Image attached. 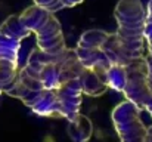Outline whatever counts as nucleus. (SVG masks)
<instances>
[{
    "mask_svg": "<svg viewBox=\"0 0 152 142\" xmlns=\"http://www.w3.org/2000/svg\"><path fill=\"white\" fill-rule=\"evenodd\" d=\"M115 36L132 59L143 58L146 10L140 0H120L115 6Z\"/></svg>",
    "mask_w": 152,
    "mask_h": 142,
    "instance_id": "1",
    "label": "nucleus"
},
{
    "mask_svg": "<svg viewBox=\"0 0 152 142\" xmlns=\"http://www.w3.org/2000/svg\"><path fill=\"white\" fill-rule=\"evenodd\" d=\"M108 86L121 92L127 101L133 102L140 110L146 108L152 99V92L146 79L145 56L127 65H112L108 71Z\"/></svg>",
    "mask_w": 152,
    "mask_h": 142,
    "instance_id": "2",
    "label": "nucleus"
},
{
    "mask_svg": "<svg viewBox=\"0 0 152 142\" xmlns=\"http://www.w3.org/2000/svg\"><path fill=\"white\" fill-rule=\"evenodd\" d=\"M21 22L36 34L37 47L49 55H58L66 49L62 27L55 13L37 4L27 7L19 15Z\"/></svg>",
    "mask_w": 152,
    "mask_h": 142,
    "instance_id": "3",
    "label": "nucleus"
},
{
    "mask_svg": "<svg viewBox=\"0 0 152 142\" xmlns=\"http://www.w3.org/2000/svg\"><path fill=\"white\" fill-rule=\"evenodd\" d=\"M112 121L121 142H146L148 127L140 118V108L133 102L118 104L112 111Z\"/></svg>",
    "mask_w": 152,
    "mask_h": 142,
    "instance_id": "4",
    "label": "nucleus"
},
{
    "mask_svg": "<svg viewBox=\"0 0 152 142\" xmlns=\"http://www.w3.org/2000/svg\"><path fill=\"white\" fill-rule=\"evenodd\" d=\"M21 40H15L0 34V88L4 92L18 74V52Z\"/></svg>",
    "mask_w": 152,
    "mask_h": 142,
    "instance_id": "5",
    "label": "nucleus"
},
{
    "mask_svg": "<svg viewBox=\"0 0 152 142\" xmlns=\"http://www.w3.org/2000/svg\"><path fill=\"white\" fill-rule=\"evenodd\" d=\"M58 101H59V108H61V116L62 118H66L68 121L74 118L80 113V105H81V86L78 80L68 82L56 89Z\"/></svg>",
    "mask_w": 152,
    "mask_h": 142,
    "instance_id": "6",
    "label": "nucleus"
},
{
    "mask_svg": "<svg viewBox=\"0 0 152 142\" xmlns=\"http://www.w3.org/2000/svg\"><path fill=\"white\" fill-rule=\"evenodd\" d=\"M108 71L102 68H83L80 74V86L83 95L101 96L108 89Z\"/></svg>",
    "mask_w": 152,
    "mask_h": 142,
    "instance_id": "7",
    "label": "nucleus"
},
{
    "mask_svg": "<svg viewBox=\"0 0 152 142\" xmlns=\"http://www.w3.org/2000/svg\"><path fill=\"white\" fill-rule=\"evenodd\" d=\"M68 123V136L74 142H87L92 138L93 124L86 116L78 113Z\"/></svg>",
    "mask_w": 152,
    "mask_h": 142,
    "instance_id": "8",
    "label": "nucleus"
},
{
    "mask_svg": "<svg viewBox=\"0 0 152 142\" xmlns=\"http://www.w3.org/2000/svg\"><path fill=\"white\" fill-rule=\"evenodd\" d=\"M0 34L15 39V40H24L25 37H28L31 34V31L21 22L19 15H10L0 25Z\"/></svg>",
    "mask_w": 152,
    "mask_h": 142,
    "instance_id": "9",
    "label": "nucleus"
},
{
    "mask_svg": "<svg viewBox=\"0 0 152 142\" xmlns=\"http://www.w3.org/2000/svg\"><path fill=\"white\" fill-rule=\"evenodd\" d=\"M34 4L42 6V7L50 10L53 13H55V12H59L61 9H64L61 0H34Z\"/></svg>",
    "mask_w": 152,
    "mask_h": 142,
    "instance_id": "10",
    "label": "nucleus"
},
{
    "mask_svg": "<svg viewBox=\"0 0 152 142\" xmlns=\"http://www.w3.org/2000/svg\"><path fill=\"white\" fill-rule=\"evenodd\" d=\"M145 61H146V79H148V85L152 92V53H148L145 56Z\"/></svg>",
    "mask_w": 152,
    "mask_h": 142,
    "instance_id": "11",
    "label": "nucleus"
},
{
    "mask_svg": "<svg viewBox=\"0 0 152 142\" xmlns=\"http://www.w3.org/2000/svg\"><path fill=\"white\" fill-rule=\"evenodd\" d=\"M81 1H83V0H61V3H62L64 7H72V6L81 3Z\"/></svg>",
    "mask_w": 152,
    "mask_h": 142,
    "instance_id": "12",
    "label": "nucleus"
},
{
    "mask_svg": "<svg viewBox=\"0 0 152 142\" xmlns=\"http://www.w3.org/2000/svg\"><path fill=\"white\" fill-rule=\"evenodd\" d=\"M146 110H148V113H149V114L152 116V99L149 101V104L146 105Z\"/></svg>",
    "mask_w": 152,
    "mask_h": 142,
    "instance_id": "13",
    "label": "nucleus"
},
{
    "mask_svg": "<svg viewBox=\"0 0 152 142\" xmlns=\"http://www.w3.org/2000/svg\"><path fill=\"white\" fill-rule=\"evenodd\" d=\"M1 92H3V90H1V88H0V93H1Z\"/></svg>",
    "mask_w": 152,
    "mask_h": 142,
    "instance_id": "14",
    "label": "nucleus"
}]
</instances>
